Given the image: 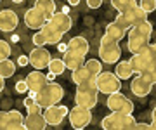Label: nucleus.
Here are the masks:
<instances>
[{
    "instance_id": "1",
    "label": "nucleus",
    "mask_w": 156,
    "mask_h": 130,
    "mask_svg": "<svg viewBox=\"0 0 156 130\" xmlns=\"http://www.w3.org/2000/svg\"><path fill=\"white\" fill-rule=\"evenodd\" d=\"M135 118L132 113H122V111H111L106 118H102L101 127L104 130H130L135 128Z\"/></svg>"
},
{
    "instance_id": "2",
    "label": "nucleus",
    "mask_w": 156,
    "mask_h": 130,
    "mask_svg": "<svg viewBox=\"0 0 156 130\" xmlns=\"http://www.w3.org/2000/svg\"><path fill=\"white\" fill-rule=\"evenodd\" d=\"M62 97H64V89L59 83H56V82H49L42 90H38L35 94L37 102L44 109L49 106H54V104H59Z\"/></svg>"
},
{
    "instance_id": "3",
    "label": "nucleus",
    "mask_w": 156,
    "mask_h": 130,
    "mask_svg": "<svg viewBox=\"0 0 156 130\" xmlns=\"http://www.w3.org/2000/svg\"><path fill=\"white\" fill-rule=\"evenodd\" d=\"M99 89L95 83H83L76 85V94H75V104L83 107H95V104L99 102Z\"/></svg>"
},
{
    "instance_id": "4",
    "label": "nucleus",
    "mask_w": 156,
    "mask_h": 130,
    "mask_svg": "<svg viewBox=\"0 0 156 130\" xmlns=\"http://www.w3.org/2000/svg\"><path fill=\"white\" fill-rule=\"evenodd\" d=\"M146 19H147V12H146L144 9L137 4V5L127 9V11L118 12V16H116L115 21H116L118 24H122L125 30H130V28H134L135 24L146 21Z\"/></svg>"
},
{
    "instance_id": "5",
    "label": "nucleus",
    "mask_w": 156,
    "mask_h": 130,
    "mask_svg": "<svg viewBox=\"0 0 156 130\" xmlns=\"http://www.w3.org/2000/svg\"><path fill=\"white\" fill-rule=\"evenodd\" d=\"M122 57V49L118 45V42H113L104 35L101 38V45H99V59L106 64H116Z\"/></svg>"
},
{
    "instance_id": "6",
    "label": "nucleus",
    "mask_w": 156,
    "mask_h": 130,
    "mask_svg": "<svg viewBox=\"0 0 156 130\" xmlns=\"http://www.w3.org/2000/svg\"><path fill=\"white\" fill-rule=\"evenodd\" d=\"M95 85H97L99 92L109 96V94L118 92L122 89V78H118V75L111 73V71H101L95 76Z\"/></svg>"
},
{
    "instance_id": "7",
    "label": "nucleus",
    "mask_w": 156,
    "mask_h": 130,
    "mask_svg": "<svg viewBox=\"0 0 156 130\" xmlns=\"http://www.w3.org/2000/svg\"><path fill=\"white\" fill-rule=\"evenodd\" d=\"M68 118H69V125H71L73 128L82 130L92 121V111H90L89 107H83V106H78L76 104L75 107L69 109Z\"/></svg>"
},
{
    "instance_id": "8",
    "label": "nucleus",
    "mask_w": 156,
    "mask_h": 130,
    "mask_svg": "<svg viewBox=\"0 0 156 130\" xmlns=\"http://www.w3.org/2000/svg\"><path fill=\"white\" fill-rule=\"evenodd\" d=\"M130 62H132V68H134L135 75H144L146 71H151L156 66V62L153 59V56H151L149 49L142 51L140 54H132Z\"/></svg>"
},
{
    "instance_id": "9",
    "label": "nucleus",
    "mask_w": 156,
    "mask_h": 130,
    "mask_svg": "<svg viewBox=\"0 0 156 130\" xmlns=\"http://www.w3.org/2000/svg\"><path fill=\"white\" fill-rule=\"evenodd\" d=\"M106 106L111 109V111H122V113H134V102L130 101L127 96H123L122 92H113L108 96Z\"/></svg>"
},
{
    "instance_id": "10",
    "label": "nucleus",
    "mask_w": 156,
    "mask_h": 130,
    "mask_svg": "<svg viewBox=\"0 0 156 130\" xmlns=\"http://www.w3.org/2000/svg\"><path fill=\"white\" fill-rule=\"evenodd\" d=\"M68 114H69L68 106H61V104L49 106V107H45V111H44V116H45V120H47V123L52 125V127L61 125L62 120L66 118Z\"/></svg>"
},
{
    "instance_id": "11",
    "label": "nucleus",
    "mask_w": 156,
    "mask_h": 130,
    "mask_svg": "<svg viewBox=\"0 0 156 130\" xmlns=\"http://www.w3.org/2000/svg\"><path fill=\"white\" fill-rule=\"evenodd\" d=\"M50 52L45 51L44 47H35L33 51L30 52V66H33L35 69H44L49 68L50 62Z\"/></svg>"
},
{
    "instance_id": "12",
    "label": "nucleus",
    "mask_w": 156,
    "mask_h": 130,
    "mask_svg": "<svg viewBox=\"0 0 156 130\" xmlns=\"http://www.w3.org/2000/svg\"><path fill=\"white\" fill-rule=\"evenodd\" d=\"M153 85L154 83H151L144 75H135V78H132V83H130V90L137 97H146L151 94Z\"/></svg>"
},
{
    "instance_id": "13",
    "label": "nucleus",
    "mask_w": 156,
    "mask_h": 130,
    "mask_svg": "<svg viewBox=\"0 0 156 130\" xmlns=\"http://www.w3.org/2000/svg\"><path fill=\"white\" fill-rule=\"evenodd\" d=\"M47 21H49V19L45 17V14L42 11H38L35 5L31 7V9H28L26 14H24V23H26V26L31 28V30H42Z\"/></svg>"
},
{
    "instance_id": "14",
    "label": "nucleus",
    "mask_w": 156,
    "mask_h": 130,
    "mask_svg": "<svg viewBox=\"0 0 156 130\" xmlns=\"http://www.w3.org/2000/svg\"><path fill=\"white\" fill-rule=\"evenodd\" d=\"M47 23H49L50 26H54L56 30H59L62 35L68 33V31L71 30V26H73V21H71V17H69V14H66V12H62V11L56 12Z\"/></svg>"
},
{
    "instance_id": "15",
    "label": "nucleus",
    "mask_w": 156,
    "mask_h": 130,
    "mask_svg": "<svg viewBox=\"0 0 156 130\" xmlns=\"http://www.w3.org/2000/svg\"><path fill=\"white\" fill-rule=\"evenodd\" d=\"M17 23H19V17L17 14L12 9H4V11H0V31H12V30H16Z\"/></svg>"
},
{
    "instance_id": "16",
    "label": "nucleus",
    "mask_w": 156,
    "mask_h": 130,
    "mask_svg": "<svg viewBox=\"0 0 156 130\" xmlns=\"http://www.w3.org/2000/svg\"><path fill=\"white\" fill-rule=\"evenodd\" d=\"M26 82H28V87H30V92H38L42 90L45 85L49 83L47 80V75L42 73V69H35L26 76Z\"/></svg>"
},
{
    "instance_id": "17",
    "label": "nucleus",
    "mask_w": 156,
    "mask_h": 130,
    "mask_svg": "<svg viewBox=\"0 0 156 130\" xmlns=\"http://www.w3.org/2000/svg\"><path fill=\"white\" fill-rule=\"evenodd\" d=\"M149 38L146 37H139V35H134V33H128V42H127V47L128 51L132 54H140L142 51H146L149 47Z\"/></svg>"
},
{
    "instance_id": "18",
    "label": "nucleus",
    "mask_w": 156,
    "mask_h": 130,
    "mask_svg": "<svg viewBox=\"0 0 156 130\" xmlns=\"http://www.w3.org/2000/svg\"><path fill=\"white\" fill-rule=\"evenodd\" d=\"M47 120H45L44 113H28V116L24 118V128L28 130H44L47 127Z\"/></svg>"
},
{
    "instance_id": "19",
    "label": "nucleus",
    "mask_w": 156,
    "mask_h": 130,
    "mask_svg": "<svg viewBox=\"0 0 156 130\" xmlns=\"http://www.w3.org/2000/svg\"><path fill=\"white\" fill-rule=\"evenodd\" d=\"M71 80L75 85H83V83H95V76L90 73L89 69L83 66H80V68L73 69L71 71Z\"/></svg>"
},
{
    "instance_id": "20",
    "label": "nucleus",
    "mask_w": 156,
    "mask_h": 130,
    "mask_svg": "<svg viewBox=\"0 0 156 130\" xmlns=\"http://www.w3.org/2000/svg\"><path fill=\"white\" fill-rule=\"evenodd\" d=\"M89 42H87V38H83V37H73L69 42H68V51L71 52H76V54H80V56H87L89 54Z\"/></svg>"
},
{
    "instance_id": "21",
    "label": "nucleus",
    "mask_w": 156,
    "mask_h": 130,
    "mask_svg": "<svg viewBox=\"0 0 156 130\" xmlns=\"http://www.w3.org/2000/svg\"><path fill=\"white\" fill-rule=\"evenodd\" d=\"M127 31L128 30H125L122 24H118L116 21H113V23H109L106 26L104 35H106L109 40H113V42H120V40H123L125 37H127Z\"/></svg>"
},
{
    "instance_id": "22",
    "label": "nucleus",
    "mask_w": 156,
    "mask_h": 130,
    "mask_svg": "<svg viewBox=\"0 0 156 130\" xmlns=\"http://www.w3.org/2000/svg\"><path fill=\"white\" fill-rule=\"evenodd\" d=\"M24 128V116L17 109L7 111V130H21Z\"/></svg>"
},
{
    "instance_id": "23",
    "label": "nucleus",
    "mask_w": 156,
    "mask_h": 130,
    "mask_svg": "<svg viewBox=\"0 0 156 130\" xmlns=\"http://www.w3.org/2000/svg\"><path fill=\"white\" fill-rule=\"evenodd\" d=\"M62 61H64V64H66V68L73 71V69L80 68V66H83V64H85V57L80 56V54H76V52L66 51V52H64Z\"/></svg>"
},
{
    "instance_id": "24",
    "label": "nucleus",
    "mask_w": 156,
    "mask_h": 130,
    "mask_svg": "<svg viewBox=\"0 0 156 130\" xmlns=\"http://www.w3.org/2000/svg\"><path fill=\"white\" fill-rule=\"evenodd\" d=\"M42 33L45 35V40H47V45H57L59 42L62 40V33L59 30H56L54 26H50L49 23L44 24L42 28Z\"/></svg>"
},
{
    "instance_id": "25",
    "label": "nucleus",
    "mask_w": 156,
    "mask_h": 130,
    "mask_svg": "<svg viewBox=\"0 0 156 130\" xmlns=\"http://www.w3.org/2000/svg\"><path fill=\"white\" fill-rule=\"evenodd\" d=\"M115 73L118 75V78L128 80L135 75V71H134V68H132V62L130 61H118L116 68H115Z\"/></svg>"
},
{
    "instance_id": "26",
    "label": "nucleus",
    "mask_w": 156,
    "mask_h": 130,
    "mask_svg": "<svg viewBox=\"0 0 156 130\" xmlns=\"http://www.w3.org/2000/svg\"><path fill=\"white\" fill-rule=\"evenodd\" d=\"M35 7H37L38 11L44 12L47 19H50V17L57 12L56 11V2H54V0H35Z\"/></svg>"
},
{
    "instance_id": "27",
    "label": "nucleus",
    "mask_w": 156,
    "mask_h": 130,
    "mask_svg": "<svg viewBox=\"0 0 156 130\" xmlns=\"http://www.w3.org/2000/svg\"><path fill=\"white\" fill-rule=\"evenodd\" d=\"M130 33L139 35V37H146V38L151 40V35H153V24L146 19V21H142V23L135 24L134 28H130Z\"/></svg>"
},
{
    "instance_id": "28",
    "label": "nucleus",
    "mask_w": 156,
    "mask_h": 130,
    "mask_svg": "<svg viewBox=\"0 0 156 130\" xmlns=\"http://www.w3.org/2000/svg\"><path fill=\"white\" fill-rule=\"evenodd\" d=\"M14 73H16V62H12L9 57L4 59V61H0V75L4 78H11Z\"/></svg>"
},
{
    "instance_id": "29",
    "label": "nucleus",
    "mask_w": 156,
    "mask_h": 130,
    "mask_svg": "<svg viewBox=\"0 0 156 130\" xmlns=\"http://www.w3.org/2000/svg\"><path fill=\"white\" fill-rule=\"evenodd\" d=\"M64 69H66V64H64V61H62V59H57V57L50 59V62H49V71H52L56 76H59V75L64 73Z\"/></svg>"
},
{
    "instance_id": "30",
    "label": "nucleus",
    "mask_w": 156,
    "mask_h": 130,
    "mask_svg": "<svg viewBox=\"0 0 156 130\" xmlns=\"http://www.w3.org/2000/svg\"><path fill=\"white\" fill-rule=\"evenodd\" d=\"M111 5L118 12H123V11H127V9H130V7L137 5V0H111Z\"/></svg>"
},
{
    "instance_id": "31",
    "label": "nucleus",
    "mask_w": 156,
    "mask_h": 130,
    "mask_svg": "<svg viewBox=\"0 0 156 130\" xmlns=\"http://www.w3.org/2000/svg\"><path fill=\"white\" fill-rule=\"evenodd\" d=\"M85 68L89 69L94 76H97L102 71V61L101 59H89V61H85Z\"/></svg>"
},
{
    "instance_id": "32",
    "label": "nucleus",
    "mask_w": 156,
    "mask_h": 130,
    "mask_svg": "<svg viewBox=\"0 0 156 130\" xmlns=\"http://www.w3.org/2000/svg\"><path fill=\"white\" fill-rule=\"evenodd\" d=\"M11 45L7 44L5 40H0V61H4L7 57H11Z\"/></svg>"
},
{
    "instance_id": "33",
    "label": "nucleus",
    "mask_w": 156,
    "mask_h": 130,
    "mask_svg": "<svg viewBox=\"0 0 156 130\" xmlns=\"http://www.w3.org/2000/svg\"><path fill=\"white\" fill-rule=\"evenodd\" d=\"M139 5L142 7L147 14H149V12H154L156 11V0H140Z\"/></svg>"
},
{
    "instance_id": "34",
    "label": "nucleus",
    "mask_w": 156,
    "mask_h": 130,
    "mask_svg": "<svg viewBox=\"0 0 156 130\" xmlns=\"http://www.w3.org/2000/svg\"><path fill=\"white\" fill-rule=\"evenodd\" d=\"M33 44H35V47L47 45V40H45V35L42 33V30H40V31H37V33L33 35Z\"/></svg>"
},
{
    "instance_id": "35",
    "label": "nucleus",
    "mask_w": 156,
    "mask_h": 130,
    "mask_svg": "<svg viewBox=\"0 0 156 130\" xmlns=\"http://www.w3.org/2000/svg\"><path fill=\"white\" fill-rule=\"evenodd\" d=\"M16 92H19V94H26V92H30V87H28L26 78L24 80H17L16 82Z\"/></svg>"
},
{
    "instance_id": "36",
    "label": "nucleus",
    "mask_w": 156,
    "mask_h": 130,
    "mask_svg": "<svg viewBox=\"0 0 156 130\" xmlns=\"http://www.w3.org/2000/svg\"><path fill=\"white\" fill-rule=\"evenodd\" d=\"M17 66H23V68L30 66V56H19L17 57Z\"/></svg>"
},
{
    "instance_id": "37",
    "label": "nucleus",
    "mask_w": 156,
    "mask_h": 130,
    "mask_svg": "<svg viewBox=\"0 0 156 130\" xmlns=\"http://www.w3.org/2000/svg\"><path fill=\"white\" fill-rule=\"evenodd\" d=\"M7 128V111H0V130Z\"/></svg>"
},
{
    "instance_id": "38",
    "label": "nucleus",
    "mask_w": 156,
    "mask_h": 130,
    "mask_svg": "<svg viewBox=\"0 0 156 130\" xmlns=\"http://www.w3.org/2000/svg\"><path fill=\"white\" fill-rule=\"evenodd\" d=\"M87 5H89L90 9H99V7L102 5V0H87Z\"/></svg>"
},
{
    "instance_id": "39",
    "label": "nucleus",
    "mask_w": 156,
    "mask_h": 130,
    "mask_svg": "<svg viewBox=\"0 0 156 130\" xmlns=\"http://www.w3.org/2000/svg\"><path fill=\"white\" fill-rule=\"evenodd\" d=\"M28 109V113H38L40 109H42V106H40L38 102H35V104H31L30 107H26Z\"/></svg>"
},
{
    "instance_id": "40",
    "label": "nucleus",
    "mask_w": 156,
    "mask_h": 130,
    "mask_svg": "<svg viewBox=\"0 0 156 130\" xmlns=\"http://www.w3.org/2000/svg\"><path fill=\"white\" fill-rule=\"evenodd\" d=\"M135 128H139V130H147V128H151V123H135Z\"/></svg>"
},
{
    "instance_id": "41",
    "label": "nucleus",
    "mask_w": 156,
    "mask_h": 130,
    "mask_svg": "<svg viewBox=\"0 0 156 130\" xmlns=\"http://www.w3.org/2000/svg\"><path fill=\"white\" fill-rule=\"evenodd\" d=\"M57 49H59V52L64 54V52L68 51V44H61V42H59V44H57Z\"/></svg>"
},
{
    "instance_id": "42",
    "label": "nucleus",
    "mask_w": 156,
    "mask_h": 130,
    "mask_svg": "<svg viewBox=\"0 0 156 130\" xmlns=\"http://www.w3.org/2000/svg\"><path fill=\"white\" fill-rule=\"evenodd\" d=\"M4 89H5V78H4V76L0 75V92L4 90Z\"/></svg>"
},
{
    "instance_id": "43",
    "label": "nucleus",
    "mask_w": 156,
    "mask_h": 130,
    "mask_svg": "<svg viewBox=\"0 0 156 130\" xmlns=\"http://www.w3.org/2000/svg\"><path fill=\"white\" fill-rule=\"evenodd\" d=\"M78 4H80V0H68V5H71V7L78 5Z\"/></svg>"
},
{
    "instance_id": "44",
    "label": "nucleus",
    "mask_w": 156,
    "mask_h": 130,
    "mask_svg": "<svg viewBox=\"0 0 156 130\" xmlns=\"http://www.w3.org/2000/svg\"><path fill=\"white\" fill-rule=\"evenodd\" d=\"M54 78H56V75L52 73V71H49V75H47V80H49V82H54Z\"/></svg>"
},
{
    "instance_id": "45",
    "label": "nucleus",
    "mask_w": 156,
    "mask_h": 130,
    "mask_svg": "<svg viewBox=\"0 0 156 130\" xmlns=\"http://www.w3.org/2000/svg\"><path fill=\"white\" fill-rule=\"evenodd\" d=\"M62 12H66V14H69V7H68V5H64V7H62Z\"/></svg>"
},
{
    "instance_id": "46",
    "label": "nucleus",
    "mask_w": 156,
    "mask_h": 130,
    "mask_svg": "<svg viewBox=\"0 0 156 130\" xmlns=\"http://www.w3.org/2000/svg\"><path fill=\"white\" fill-rule=\"evenodd\" d=\"M151 128H156V118H153V121H151Z\"/></svg>"
},
{
    "instance_id": "47",
    "label": "nucleus",
    "mask_w": 156,
    "mask_h": 130,
    "mask_svg": "<svg viewBox=\"0 0 156 130\" xmlns=\"http://www.w3.org/2000/svg\"><path fill=\"white\" fill-rule=\"evenodd\" d=\"M153 118H156V104H154V107H153Z\"/></svg>"
},
{
    "instance_id": "48",
    "label": "nucleus",
    "mask_w": 156,
    "mask_h": 130,
    "mask_svg": "<svg viewBox=\"0 0 156 130\" xmlns=\"http://www.w3.org/2000/svg\"><path fill=\"white\" fill-rule=\"evenodd\" d=\"M12 2H14V4H21L23 0H12Z\"/></svg>"
},
{
    "instance_id": "49",
    "label": "nucleus",
    "mask_w": 156,
    "mask_h": 130,
    "mask_svg": "<svg viewBox=\"0 0 156 130\" xmlns=\"http://www.w3.org/2000/svg\"><path fill=\"white\" fill-rule=\"evenodd\" d=\"M0 5H2V0H0Z\"/></svg>"
}]
</instances>
